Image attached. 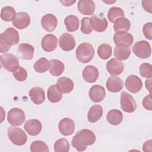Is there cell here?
I'll return each instance as SVG.
<instances>
[{"mask_svg": "<svg viewBox=\"0 0 152 152\" xmlns=\"http://www.w3.org/2000/svg\"><path fill=\"white\" fill-rule=\"evenodd\" d=\"M30 150L31 152H48L49 151V148L46 143L40 140L34 141L31 144Z\"/></svg>", "mask_w": 152, "mask_h": 152, "instance_id": "cell-38", "label": "cell"}, {"mask_svg": "<svg viewBox=\"0 0 152 152\" xmlns=\"http://www.w3.org/2000/svg\"><path fill=\"white\" fill-rule=\"evenodd\" d=\"M8 136L10 140L17 145H23L27 140V135L24 131L14 126L8 128Z\"/></svg>", "mask_w": 152, "mask_h": 152, "instance_id": "cell-4", "label": "cell"}, {"mask_svg": "<svg viewBox=\"0 0 152 152\" xmlns=\"http://www.w3.org/2000/svg\"><path fill=\"white\" fill-rule=\"evenodd\" d=\"M55 152H68L69 150V143L65 138H61L54 144Z\"/></svg>", "mask_w": 152, "mask_h": 152, "instance_id": "cell-37", "label": "cell"}, {"mask_svg": "<svg viewBox=\"0 0 152 152\" xmlns=\"http://www.w3.org/2000/svg\"><path fill=\"white\" fill-rule=\"evenodd\" d=\"M151 80H147L145 81V87L151 93Z\"/></svg>", "mask_w": 152, "mask_h": 152, "instance_id": "cell-47", "label": "cell"}, {"mask_svg": "<svg viewBox=\"0 0 152 152\" xmlns=\"http://www.w3.org/2000/svg\"><path fill=\"white\" fill-rule=\"evenodd\" d=\"M106 119L110 124L118 125L122 122L123 120V115L119 110L112 109L107 113Z\"/></svg>", "mask_w": 152, "mask_h": 152, "instance_id": "cell-27", "label": "cell"}, {"mask_svg": "<svg viewBox=\"0 0 152 152\" xmlns=\"http://www.w3.org/2000/svg\"><path fill=\"white\" fill-rule=\"evenodd\" d=\"M125 86L126 89L132 93H138L142 87L141 80L135 75H129L125 81Z\"/></svg>", "mask_w": 152, "mask_h": 152, "instance_id": "cell-10", "label": "cell"}, {"mask_svg": "<svg viewBox=\"0 0 152 152\" xmlns=\"http://www.w3.org/2000/svg\"><path fill=\"white\" fill-rule=\"evenodd\" d=\"M140 75L145 78L152 77V66L149 63H143L140 66Z\"/></svg>", "mask_w": 152, "mask_h": 152, "instance_id": "cell-39", "label": "cell"}, {"mask_svg": "<svg viewBox=\"0 0 152 152\" xmlns=\"http://www.w3.org/2000/svg\"><path fill=\"white\" fill-rule=\"evenodd\" d=\"M58 128L63 135L68 136L73 134L75 130V124L71 119L65 118L59 121Z\"/></svg>", "mask_w": 152, "mask_h": 152, "instance_id": "cell-12", "label": "cell"}, {"mask_svg": "<svg viewBox=\"0 0 152 152\" xmlns=\"http://www.w3.org/2000/svg\"><path fill=\"white\" fill-rule=\"evenodd\" d=\"M34 48L31 45L27 43H21L19 45L17 52L20 58L23 59L30 60L34 55Z\"/></svg>", "mask_w": 152, "mask_h": 152, "instance_id": "cell-22", "label": "cell"}, {"mask_svg": "<svg viewBox=\"0 0 152 152\" xmlns=\"http://www.w3.org/2000/svg\"><path fill=\"white\" fill-rule=\"evenodd\" d=\"M56 86L62 93L66 94L72 91L74 88V83L69 78L62 77L58 78Z\"/></svg>", "mask_w": 152, "mask_h": 152, "instance_id": "cell-23", "label": "cell"}, {"mask_svg": "<svg viewBox=\"0 0 152 152\" xmlns=\"http://www.w3.org/2000/svg\"><path fill=\"white\" fill-rule=\"evenodd\" d=\"M19 40V34L17 30L12 27L7 28L0 35L1 53L7 52L10 49L11 46L18 44Z\"/></svg>", "mask_w": 152, "mask_h": 152, "instance_id": "cell-2", "label": "cell"}, {"mask_svg": "<svg viewBox=\"0 0 152 152\" xmlns=\"http://www.w3.org/2000/svg\"><path fill=\"white\" fill-rule=\"evenodd\" d=\"M106 69L108 72L113 76L121 74L124 69V64L116 58H112L106 63Z\"/></svg>", "mask_w": 152, "mask_h": 152, "instance_id": "cell-14", "label": "cell"}, {"mask_svg": "<svg viewBox=\"0 0 152 152\" xmlns=\"http://www.w3.org/2000/svg\"><path fill=\"white\" fill-rule=\"evenodd\" d=\"M132 51L138 58L146 59L150 56L151 49L148 42L145 40H140L133 45Z\"/></svg>", "mask_w": 152, "mask_h": 152, "instance_id": "cell-6", "label": "cell"}, {"mask_svg": "<svg viewBox=\"0 0 152 152\" xmlns=\"http://www.w3.org/2000/svg\"><path fill=\"white\" fill-rule=\"evenodd\" d=\"M142 105L144 107L148 110H152V107H151V93L147 96H145L142 102Z\"/></svg>", "mask_w": 152, "mask_h": 152, "instance_id": "cell-43", "label": "cell"}, {"mask_svg": "<svg viewBox=\"0 0 152 152\" xmlns=\"http://www.w3.org/2000/svg\"><path fill=\"white\" fill-rule=\"evenodd\" d=\"M59 45L63 50L70 51L75 48V41L72 34L64 33L59 37Z\"/></svg>", "mask_w": 152, "mask_h": 152, "instance_id": "cell-11", "label": "cell"}, {"mask_svg": "<svg viewBox=\"0 0 152 152\" xmlns=\"http://www.w3.org/2000/svg\"><path fill=\"white\" fill-rule=\"evenodd\" d=\"M96 136L94 132L88 129H83L78 131L73 137L72 145L78 151H83L87 145H91L95 142Z\"/></svg>", "mask_w": 152, "mask_h": 152, "instance_id": "cell-1", "label": "cell"}, {"mask_svg": "<svg viewBox=\"0 0 152 152\" xmlns=\"http://www.w3.org/2000/svg\"><path fill=\"white\" fill-rule=\"evenodd\" d=\"M151 140H148L144 142L142 147V150L144 151H151Z\"/></svg>", "mask_w": 152, "mask_h": 152, "instance_id": "cell-45", "label": "cell"}, {"mask_svg": "<svg viewBox=\"0 0 152 152\" xmlns=\"http://www.w3.org/2000/svg\"><path fill=\"white\" fill-rule=\"evenodd\" d=\"M112 49L110 45L107 43L100 45L98 47L97 53L99 57L103 59H107L112 55Z\"/></svg>", "mask_w": 152, "mask_h": 152, "instance_id": "cell-35", "label": "cell"}, {"mask_svg": "<svg viewBox=\"0 0 152 152\" xmlns=\"http://www.w3.org/2000/svg\"><path fill=\"white\" fill-rule=\"evenodd\" d=\"M1 64L3 68L8 71L14 72L19 67L18 58L11 53H5L0 56Z\"/></svg>", "mask_w": 152, "mask_h": 152, "instance_id": "cell-5", "label": "cell"}, {"mask_svg": "<svg viewBox=\"0 0 152 152\" xmlns=\"http://www.w3.org/2000/svg\"><path fill=\"white\" fill-rule=\"evenodd\" d=\"M82 74L84 81L92 83L97 80L99 73L96 67L92 65H88L84 68Z\"/></svg>", "mask_w": 152, "mask_h": 152, "instance_id": "cell-21", "label": "cell"}, {"mask_svg": "<svg viewBox=\"0 0 152 152\" xmlns=\"http://www.w3.org/2000/svg\"><path fill=\"white\" fill-rule=\"evenodd\" d=\"M29 96L31 101L36 104L42 103L45 100V91L39 87L31 88L29 91Z\"/></svg>", "mask_w": 152, "mask_h": 152, "instance_id": "cell-25", "label": "cell"}, {"mask_svg": "<svg viewBox=\"0 0 152 152\" xmlns=\"http://www.w3.org/2000/svg\"><path fill=\"white\" fill-rule=\"evenodd\" d=\"M121 107L127 113H132L137 108V104L133 97L124 91L121 94Z\"/></svg>", "mask_w": 152, "mask_h": 152, "instance_id": "cell-8", "label": "cell"}, {"mask_svg": "<svg viewBox=\"0 0 152 152\" xmlns=\"http://www.w3.org/2000/svg\"><path fill=\"white\" fill-rule=\"evenodd\" d=\"M30 23V18L26 12L17 13L15 17L12 21V24L18 29H24L28 27Z\"/></svg>", "mask_w": 152, "mask_h": 152, "instance_id": "cell-15", "label": "cell"}, {"mask_svg": "<svg viewBox=\"0 0 152 152\" xmlns=\"http://www.w3.org/2000/svg\"><path fill=\"white\" fill-rule=\"evenodd\" d=\"M78 10L83 15H92L96 8L94 2L91 0H80L77 4Z\"/></svg>", "mask_w": 152, "mask_h": 152, "instance_id": "cell-20", "label": "cell"}, {"mask_svg": "<svg viewBox=\"0 0 152 152\" xmlns=\"http://www.w3.org/2000/svg\"><path fill=\"white\" fill-rule=\"evenodd\" d=\"M103 115V108L99 104H94L91 106L88 112L87 119L91 123H95L98 121Z\"/></svg>", "mask_w": 152, "mask_h": 152, "instance_id": "cell-26", "label": "cell"}, {"mask_svg": "<svg viewBox=\"0 0 152 152\" xmlns=\"http://www.w3.org/2000/svg\"><path fill=\"white\" fill-rule=\"evenodd\" d=\"M47 96L48 100L50 102L57 103L61 100L62 93L58 89L56 85L53 84L49 87L47 91Z\"/></svg>", "mask_w": 152, "mask_h": 152, "instance_id": "cell-29", "label": "cell"}, {"mask_svg": "<svg viewBox=\"0 0 152 152\" xmlns=\"http://www.w3.org/2000/svg\"><path fill=\"white\" fill-rule=\"evenodd\" d=\"M16 12L14 8L10 6L3 7L1 12V18L5 21H13L16 16Z\"/></svg>", "mask_w": 152, "mask_h": 152, "instance_id": "cell-33", "label": "cell"}, {"mask_svg": "<svg viewBox=\"0 0 152 152\" xmlns=\"http://www.w3.org/2000/svg\"><path fill=\"white\" fill-rule=\"evenodd\" d=\"M124 87L122 80L115 76L109 77L106 82V87L107 90L112 93H116L121 91Z\"/></svg>", "mask_w": 152, "mask_h": 152, "instance_id": "cell-24", "label": "cell"}, {"mask_svg": "<svg viewBox=\"0 0 152 152\" xmlns=\"http://www.w3.org/2000/svg\"><path fill=\"white\" fill-rule=\"evenodd\" d=\"M58 45V39L56 37L52 34L45 35L42 39L41 45L43 49L48 52L54 50Z\"/></svg>", "mask_w": 152, "mask_h": 152, "instance_id": "cell-17", "label": "cell"}, {"mask_svg": "<svg viewBox=\"0 0 152 152\" xmlns=\"http://www.w3.org/2000/svg\"><path fill=\"white\" fill-rule=\"evenodd\" d=\"M24 128L30 135L34 136L38 135L40 132L42 125L39 120L33 119L26 122Z\"/></svg>", "mask_w": 152, "mask_h": 152, "instance_id": "cell-18", "label": "cell"}, {"mask_svg": "<svg viewBox=\"0 0 152 152\" xmlns=\"http://www.w3.org/2000/svg\"><path fill=\"white\" fill-rule=\"evenodd\" d=\"M64 23L67 30L69 32H74L79 27V19L75 15H70L65 17Z\"/></svg>", "mask_w": 152, "mask_h": 152, "instance_id": "cell-32", "label": "cell"}, {"mask_svg": "<svg viewBox=\"0 0 152 152\" xmlns=\"http://www.w3.org/2000/svg\"><path fill=\"white\" fill-rule=\"evenodd\" d=\"M142 31L145 37L151 40L152 39V23L149 22L145 23L142 28Z\"/></svg>", "mask_w": 152, "mask_h": 152, "instance_id": "cell-42", "label": "cell"}, {"mask_svg": "<svg viewBox=\"0 0 152 152\" xmlns=\"http://www.w3.org/2000/svg\"><path fill=\"white\" fill-rule=\"evenodd\" d=\"M122 17H124V12L119 7H112L108 11L107 18L112 23H113L117 18Z\"/></svg>", "mask_w": 152, "mask_h": 152, "instance_id": "cell-36", "label": "cell"}, {"mask_svg": "<svg viewBox=\"0 0 152 152\" xmlns=\"http://www.w3.org/2000/svg\"><path fill=\"white\" fill-rule=\"evenodd\" d=\"M41 24L43 28L48 31H53L57 26L56 17L52 14H46L41 19Z\"/></svg>", "mask_w": 152, "mask_h": 152, "instance_id": "cell-19", "label": "cell"}, {"mask_svg": "<svg viewBox=\"0 0 152 152\" xmlns=\"http://www.w3.org/2000/svg\"><path fill=\"white\" fill-rule=\"evenodd\" d=\"M81 32L85 34H90L93 29L90 24V18L83 17L81 20Z\"/></svg>", "mask_w": 152, "mask_h": 152, "instance_id": "cell-40", "label": "cell"}, {"mask_svg": "<svg viewBox=\"0 0 152 152\" xmlns=\"http://www.w3.org/2000/svg\"><path fill=\"white\" fill-rule=\"evenodd\" d=\"M90 24L91 28L97 32L104 31L107 27L106 19L99 15H93L90 18Z\"/></svg>", "mask_w": 152, "mask_h": 152, "instance_id": "cell-13", "label": "cell"}, {"mask_svg": "<svg viewBox=\"0 0 152 152\" xmlns=\"http://www.w3.org/2000/svg\"><path fill=\"white\" fill-rule=\"evenodd\" d=\"M151 4L152 1H142V6L145 11L151 13Z\"/></svg>", "mask_w": 152, "mask_h": 152, "instance_id": "cell-44", "label": "cell"}, {"mask_svg": "<svg viewBox=\"0 0 152 152\" xmlns=\"http://www.w3.org/2000/svg\"><path fill=\"white\" fill-rule=\"evenodd\" d=\"M94 49L93 46L88 43H82L78 45L75 51L77 59L82 63H87L93 58Z\"/></svg>", "mask_w": 152, "mask_h": 152, "instance_id": "cell-3", "label": "cell"}, {"mask_svg": "<svg viewBox=\"0 0 152 152\" xmlns=\"http://www.w3.org/2000/svg\"><path fill=\"white\" fill-rule=\"evenodd\" d=\"M113 41L116 46L129 47L134 42L133 36L125 31H116L113 36Z\"/></svg>", "mask_w": 152, "mask_h": 152, "instance_id": "cell-9", "label": "cell"}, {"mask_svg": "<svg viewBox=\"0 0 152 152\" xmlns=\"http://www.w3.org/2000/svg\"><path fill=\"white\" fill-rule=\"evenodd\" d=\"M34 69L38 73H44L50 66L49 61L45 58H41L34 64Z\"/></svg>", "mask_w": 152, "mask_h": 152, "instance_id": "cell-34", "label": "cell"}, {"mask_svg": "<svg viewBox=\"0 0 152 152\" xmlns=\"http://www.w3.org/2000/svg\"><path fill=\"white\" fill-rule=\"evenodd\" d=\"M26 116L24 111L18 107L11 109L7 115L8 122L13 126H20L25 121Z\"/></svg>", "mask_w": 152, "mask_h": 152, "instance_id": "cell-7", "label": "cell"}, {"mask_svg": "<svg viewBox=\"0 0 152 152\" xmlns=\"http://www.w3.org/2000/svg\"><path fill=\"white\" fill-rule=\"evenodd\" d=\"M113 29L115 31H127L129 30L131 23L128 19L122 17L115 20L113 22Z\"/></svg>", "mask_w": 152, "mask_h": 152, "instance_id": "cell-31", "label": "cell"}, {"mask_svg": "<svg viewBox=\"0 0 152 152\" xmlns=\"http://www.w3.org/2000/svg\"><path fill=\"white\" fill-rule=\"evenodd\" d=\"M14 77L18 81L22 82L26 80L27 77V72L25 69L20 66L15 72H12Z\"/></svg>", "mask_w": 152, "mask_h": 152, "instance_id": "cell-41", "label": "cell"}, {"mask_svg": "<svg viewBox=\"0 0 152 152\" xmlns=\"http://www.w3.org/2000/svg\"><path fill=\"white\" fill-rule=\"evenodd\" d=\"M60 2L64 5V6H70L72 5L75 2V1H60Z\"/></svg>", "mask_w": 152, "mask_h": 152, "instance_id": "cell-46", "label": "cell"}, {"mask_svg": "<svg viewBox=\"0 0 152 152\" xmlns=\"http://www.w3.org/2000/svg\"><path fill=\"white\" fill-rule=\"evenodd\" d=\"M106 91L103 87L100 85L93 86L88 92L90 100L95 103H98L103 100L105 97Z\"/></svg>", "mask_w": 152, "mask_h": 152, "instance_id": "cell-16", "label": "cell"}, {"mask_svg": "<svg viewBox=\"0 0 152 152\" xmlns=\"http://www.w3.org/2000/svg\"><path fill=\"white\" fill-rule=\"evenodd\" d=\"M131 54L129 47L124 46H116L114 48V56L119 61L127 59Z\"/></svg>", "mask_w": 152, "mask_h": 152, "instance_id": "cell-30", "label": "cell"}, {"mask_svg": "<svg viewBox=\"0 0 152 152\" xmlns=\"http://www.w3.org/2000/svg\"><path fill=\"white\" fill-rule=\"evenodd\" d=\"M49 72L53 76L61 75L65 69V66L63 62L58 59H51L49 61Z\"/></svg>", "mask_w": 152, "mask_h": 152, "instance_id": "cell-28", "label": "cell"}]
</instances>
